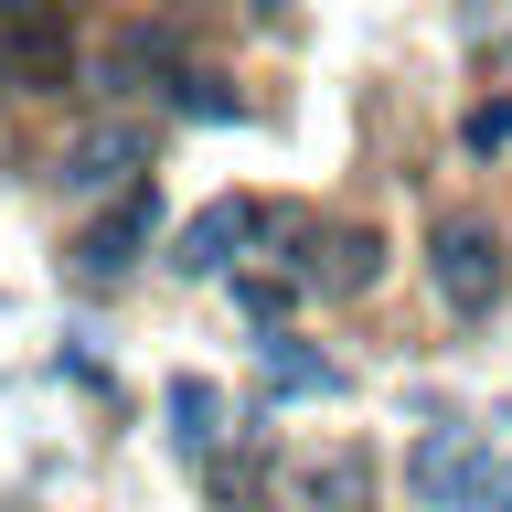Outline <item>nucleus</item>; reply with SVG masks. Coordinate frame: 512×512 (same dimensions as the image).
I'll use <instances>...</instances> for the list:
<instances>
[{
  "mask_svg": "<svg viewBox=\"0 0 512 512\" xmlns=\"http://www.w3.org/2000/svg\"><path fill=\"white\" fill-rule=\"evenodd\" d=\"M54 182H64V203H118V192H139V182H150V128H139V118L75 128L64 160H54Z\"/></svg>",
  "mask_w": 512,
  "mask_h": 512,
  "instance_id": "7ed1b4c3",
  "label": "nucleus"
},
{
  "mask_svg": "<svg viewBox=\"0 0 512 512\" xmlns=\"http://www.w3.org/2000/svg\"><path fill=\"white\" fill-rule=\"evenodd\" d=\"M267 235H278V203H246V192H214V203H203V214H192L182 235H171V267H182V278H214V267L256 256Z\"/></svg>",
  "mask_w": 512,
  "mask_h": 512,
  "instance_id": "20e7f679",
  "label": "nucleus"
},
{
  "mask_svg": "<svg viewBox=\"0 0 512 512\" xmlns=\"http://www.w3.org/2000/svg\"><path fill=\"white\" fill-rule=\"evenodd\" d=\"M427 278H438L448 320H491L512 288V246L491 235V214H438L427 224Z\"/></svg>",
  "mask_w": 512,
  "mask_h": 512,
  "instance_id": "f03ea898",
  "label": "nucleus"
},
{
  "mask_svg": "<svg viewBox=\"0 0 512 512\" xmlns=\"http://www.w3.org/2000/svg\"><path fill=\"white\" fill-rule=\"evenodd\" d=\"M406 491L427 512H512V448H491L480 427H438L406 448Z\"/></svg>",
  "mask_w": 512,
  "mask_h": 512,
  "instance_id": "f257e3e1",
  "label": "nucleus"
},
{
  "mask_svg": "<svg viewBox=\"0 0 512 512\" xmlns=\"http://www.w3.org/2000/svg\"><path fill=\"white\" fill-rule=\"evenodd\" d=\"M160 406H171V448H192V459L224 438V395H214L203 374H171V395H160Z\"/></svg>",
  "mask_w": 512,
  "mask_h": 512,
  "instance_id": "0eeeda50",
  "label": "nucleus"
},
{
  "mask_svg": "<svg viewBox=\"0 0 512 512\" xmlns=\"http://www.w3.org/2000/svg\"><path fill=\"white\" fill-rule=\"evenodd\" d=\"M459 139H470L480 160H491V150H512V96H480L470 118H459Z\"/></svg>",
  "mask_w": 512,
  "mask_h": 512,
  "instance_id": "1a4fd4ad",
  "label": "nucleus"
},
{
  "mask_svg": "<svg viewBox=\"0 0 512 512\" xmlns=\"http://www.w3.org/2000/svg\"><path fill=\"white\" fill-rule=\"evenodd\" d=\"M256 363H267V384H278V395H342V363H331V352H310L299 331H267V342H256Z\"/></svg>",
  "mask_w": 512,
  "mask_h": 512,
  "instance_id": "423d86ee",
  "label": "nucleus"
},
{
  "mask_svg": "<svg viewBox=\"0 0 512 512\" xmlns=\"http://www.w3.org/2000/svg\"><path fill=\"white\" fill-rule=\"evenodd\" d=\"M310 502L320 512H352V502H363V459H352V448L331 459V470H310Z\"/></svg>",
  "mask_w": 512,
  "mask_h": 512,
  "instance_id": "9d476101",
  "label": "nucleus"
},
{
  "mask_svg": "<svg viewBox=\"0 0 512 512\" xmlns=\"http://www.w3.org/2000/svg\"><path fill=\"white\" fill-rule=\"evenodd\" d=\"M150 235H160V182H139V192H118V203H96L86 214V235H75V278H128V267H139V256H150Z\"/></svg>",
  "mask_w": 512,
  "mask_h": 512,
  "instance_id": "39448f33",
  "label": "nucleus"
},
{
  "mask_svg": "<svg viewBox=\"0 0 512 512\" xmlns=\"http://www.w3.org/2000/svg\"><path fill=\"white\" fill-rule=\"evenodd\" d=\"M235 299H246L256 320H278V310H288V278H256V267H246V278H235Z\"/></svg>",
  "mask_w": 512,
  "mask_h": 512,
  "instance_id": "9b49d317",
  "label": "nucleus"
},
{
  "mask_svg": "<svg viewBox=\"0 0 512 512\" xmlns=\"http://www.w3.org/2000/svg\"><path fill=\"white\" fill-rule=\"evenodd\" d=\"M374 278H384V235L342 224V235H331V267H320V288H342V299H363Z\"/></svg>",
  "mask_w": 512,
  "mask_h": 512,
  "instance_id": "6e6552de",
  "label": "nucleus"
}]
</instances>
